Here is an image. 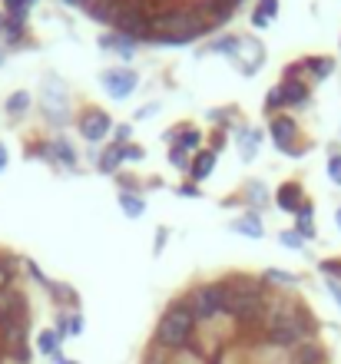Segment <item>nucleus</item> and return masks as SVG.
Returning <instances> with one entry per match:
<instances>
[{
  "mask_svg": "<svg viewBox=\"0 0 341 364\" xmlns=\"http://www.w3.org/2000/svg\"><path fill=\"white\" fill-rule=\"evenodd\" d=\"M278 209H285V212H298L302 209V189H298V186H295V182H285L282 189H278Z\"/></svg>",
  "mask_w": 341,
  "mask_h": 364,
  "instance_id": "0eeeda50",
  "label": "nucleus"
},
{
  "mask_svg": "<svg viewBox=\"0 0 341 364\" xmlns=\"http://www.w3.org/2000/svg\"><path fill=\"white\" fill-rule=\"evenodd\" d=\"M262 282H275V285H298V278L292 272H282V269H268L262 275Z\"/></svg>",
  "mask_w": 341,
  "mask_h": 364,
  "instance_id": "a211bd4d",
  "label": "nucleus"
},
{
  "mask_svg": "<svg viewBox=\"0 0 341 364\" xmlns=\"http://www.w3.org/2000/svg\"><path fill=\"white\" fill-rule=\"evenodd\" d=\"M292 364H325L322 348L315 345V341H302V345L292 351Z\"/></svg>",
  "mask_w": 341,
  "mask_h": 364,
  "instance_id": "6e6552de",
  "label": "nucleus"
},
{
  "mask_svg": "<svg viewBox=\"0 0 341 364\" xmlns=\"http://www.w3.org/2000/svg\"><path fill=\"white\" fill-rule=\"evenodd\" d=\"M335 222H338V229H341V209H338V215H335Z\"/></svg>",
  "mask_w": 341,
  "mask_h": 364,
  "instance_id": "e433bc0d",
  "label": "nucleus"
},
{
  "mask_svg": "<svg viewBox=\"0 0 341 364\" xmlns=\"http://www.w3.org/2000/svg\"><path fill=\"white\" fill-rule=\"evenodd\" d=\"M328 176H332V182H341V156L328 159Z\"/></svg>",
  "mask_w": 341,
  "mask_h": 364,
  "instance_id": "cd10ccee",
  "label": "nucleus"
},
{
  "mask_svg": "<svg viewBox=\"0 0 341 364\" xmlns=\"http://www.w3.org/2000/svg\"><path fill=\"white\" fill-rule=\"evenodd\" d=\"M328 291H332V298H335V301H338V305H341V285H338V282H335V278H332V282H328Z\"/></svg>",
  "mask_w": 341,
  "mask_h": 364,
  "instance_id": "2f4dec72",
  "label": "nucleus"
},
{
  "mask_svg": "<svg viewBox=\"0 0 341 364\" xmlns=\"http://www.w3.org/2000/svg\"><path fill=\"white\" fill-rule=\"evenodd\" d=\"M83 331V318H80V311L76 315H67V335H80Z\"/></svg>",
  "mask_w": 341,
  "mask_h": 364,
  "instance_id": "a878e982",
  "label": "nucleus"
},
{
  "mask_svg": "<svg viewBox=\"0 0 341 364\" xmlns=\"http://www.w3.org/2000/svg\"><path fill=\"white\" fill-rule=\"evenodd\" d=\"M47 291H50V295H53V298H57L60 305H76V295H73V291H70L67 285H53V282H50V285H47Z\"/></svg>",
  "mask_w": 341,
  "mask_h": 364,
  "instance_id": "6ab92c4d",
  "label": "nucleus"
},
{
  "mask_svg": "<svg viewBox=\"0 0 341 364\" xmlns=\"http://www.w3.org/2000/svg\"><path fill=\"white\" fill-rule=\"evenodd\" d=\"M252 23H256V27H266V23H268V17H262V14H258V10H256V14H252Z\"/></svg>",
  "mask_w": 341,
  "mask_h": 364,
  "instance_id": "f704fd0d",
  "label": "nucleus"
},
{
  "mask_svg": "<svg viewBox=\"0 0 341 364\" xmlns=\"http://www.w3.org/2000/svg\"><path fill=\"white\" fill-rule=\"evenodd\" d=\"M192 335H196V321H192V315L182 308V301H176V305L159 318V325H156V345L166 348V351L189 348Z\"/></svg>",
  "mask_w": 341,
  "mask_h": 364,
  "instance_id": "f257e3e1",
  "label": "nucleus"
},
{
  "mask_svg": "<svg viewBox=\"0 0 341 364\" xmlns=\"http://www.w3.org/2000/svg\"><path fill=\"white\" fill-rule=\"evenodd\" d=\"M67 4H86V0H67Z\"/></svg>",
  "mask_w": 341,
  "mask_h": 364,
  "instance_id": "4c0bfd02",
  "label": "nucleus"
},
{
  "mask_svg": "<svg viewBox=\"0 0 341 364\" xmlns=\"http://www.w3.org/2000/svg\"><path fill=\"white\" fill-rule=\"evenodd\" d=\"M232 229L242 232V235H248V239H262V235H266V229H262V222H258V215H252V212H248L246 219L232 222Z\"/></svg>",
  "mask_w": 341,
  "mask_h": 364,
  "instance_id": "1a4fd4ad",
  "label": "nucleus"
},
{
  "mask_svg": "<svg viewBox=\"0 0 341 364\" xmlns=\"http://www.w3.org/2000/svg\"><path fill=\"white\" fill-rule=\"evenodd\" d=\"M120 205H123V212H126V215H130V219H140V215H142V209H146V205H142V199H136V196H130V192H123V196H120Z\"/></svg>",
  "mask_w": 341,
  "mask_h": 364,
  "instance_id": "f3484780",
  "label": "nucleus"
},
{
  "mask_svg": "<svg viewBox=\"0 0 341 364\" xmlns=\"http://www.w3.org/2000/svg\"><path fill=\"white\" fill-rule=\"evenodd\" d=\"M248 202H252V205H266V186L248 182Z\"/></svg>",
  "mask_w": 341,
  "mask_h": 364,
  "instance_id": "4be33fe9",
  "label": "nucleus"
},
{
  "mask_svg": "<svg viewBox=\"0 0 341 364\" xmlns=\"http://www.w3.org/2000/svg\"><path fill=\"white\" fill-rule=\"evenodd\" d=\"M179 196H192V199H196V196H199V189H196V186H179Z\"/></svg>",
  "mask_w": 341,
  "mask_h": 364,
  "instance_id": "473e14b6",
  "label": "nucleus"
},
{
  "mask_svg": "<svg viewBox=\"0 0 341 364\" xmlns=\"http://www.w3.org/2000/svg\"><path fill=\"white\" fill-rule=\"evenodd\" d=\"M33 0H4V7H7V20H14V23H23L27 20V10Z\"/></svg>",
  "mask_w": 341,
  "mask_h": 364,
  "instance_id": "4468645a",
  "label": "nucleus"
},
{
  "mask_svg": "<svg viewBox=\"0 0 341 364\" xmlns=\"http://www.w3.org/2000/svg\"><path fill=\"white\" fill-rule=\"evenodd\" d=\"M295 133H298V129H295V123H292V119H288V116H278V119H275V123H272L275 146H278L282 153H288V146H292Z\"/></svg>",
  "mask_w": 341,
  "mask_h": 364,
  "instance_id": "423d86ee",
  "label": "nucleus"
},
{
  "mask_svg": "<svg viewBox=\"0 0 341 364\" xmlns=\"http://www.w3.org/2000/svg\"><path fill=\"white\" fill-rule=\"evenodd\" d=\"M282 103H285V100H282V87H275L272 93H268L266 106H268V109H278V106H282Z\"/></svg>",
  "mask_w": 341,
  "mask_h": 364,
  "instance_id": "c85d7f7f",
  "label": "nucleus"
},
{
  "mask_svg": "<svg viewBox=\"0 0 341 364\" xmlns=\"http://www.w3.org/2000/svg\"><path fill=\"white\" fill-rule=\"evenodd\" d=\"M120 163H123V146L120 143H113L103 156H100V169H103V173H113Z\"/></svg>",
  "mask_w": 341,
  "mask_h": 364,
  "instance_id": "ddd939ff",
  "label": "nucleus"
},
{
  "mask_svg": "<svg viewBox=\"0 0 341 364\" xmlns=\"http://www.w3.org/2000/svg\"><path fill=\"white\" fill-rule=\"evenodd\" d=\"M322 272H328L332 278H338V275H341V259H328V262H322Z\"/></svg>",
  "mask_w": 341,
  "mask_h": 364,
  "instance_id": "c756f323",
  "label": "nucleus"
},
{
  "mask_svg": "<svg viewBox=\"0 0 341 364\" xmlns=\"http://www.w3.org/2000/svg\"><path fill=\"white\" fill-rule=\"evenodd\" d=\"M282 100H285V103H292V106L305 103V100H308V87H305V83H285V87H282Z\"/></svg>",
  "mask_w": 341,
  "mask_h": 364,
  "instance_id": "2eb2a0df",
  "label": "nucleus"
},
{
  "mask_svg": "<svg viewBox=\"0 0 341 364\" xmlns=\"http://www.w3.org/2000/svg\"><path fill=\"white\" fill-rule=\"evenodd\" d=\"M43 113L53 123H67V93L60 87V80L50 77L47 87H43Z\"/></svg>",
  "mask_w": 341,
  "mask_h": 364,
  "instance_id": "20e7f679",
  "label": "nucleus"
},
{
  "mask_svg": "<svg viewBox=\"0 0 341 364\" xmlns=\"http://www.w3.org/2000/svg\"><path fill=\"white\" fill-rule=\"evenodd\" d=\"M50 156H57L63 166H73L76 163V153L70 149L67 139H53V143H50Z\"/></svg>",
  "mask_w": 341,
  "mask_h": 364,
  "instance_id": "dca6fc26",
  "label": "nucleus"
},
{
  "mask_svg": "<svg viewBox=\"0 0 341 364\" xmlns=\"http://www.w3.org/2000/svg\"><path fill=\"white\" fill-rule=\"evenodd\" d=\"M60 341H63V338H60L57 331H40V335H37V348H40V355L57 358V355H60Z\"/></svg>",
  "mask_w": 341,
  "mask_h": 364,
  "instance_id": "9d476101",
  "label": "nucleus"
},
{
  "mask_svg": "<svg viewBox=\"0 0 341 364\" xmlns=\"http://www.w3.org/2000/svg\"><path fill=\"white\" fill-rule=\"evenodd\" d=\"M295 215H298V235H302V239H315V225H312V205H308V202H302V209L295 212Z\"/></svg>",
  "mask_w": 341,
  "mask_h": 364,
  "instance_id": "9b49d317",
  "label": "nucleus"
},
{
  "mask_svg": "<svg viewBox=\"0 0 341 364\" xmlns=\"http://www.w3.org/2000/svg\"><path fill=\"white\" fill-rule=\"evenodd\" d=\"M258 14L272 20L275 14H278V0H258Z\"/></svg>",
  "mask_w": 341,
  "mask_h": 364,
  "instance_id": "b1692460",
  "label": "nucleus"
},
{
  "mask_svg": "<svg viewBox=\"0 0 341 364\" xmlns=\"http://www.w3.org/2000/svg\"><path fill=\"white\" fill-rule=\"evenodd\" d=\"M199 133H196V129H186V143H182V149H186V153H189V149H199Z\"/></svg>",
  "mask_w": 341,
  "mask_h": 364,
  "instance_id": "bb28decb",
  "label": "nucleus"
},
{
  "mask_svg": "<svg viewBox=\"0 0 341 364\" xmlns=\"http://www.w3.org/2000/svg\"><path fill=\"white\" fill-rule=\"evenodd\" d=\"M212 166H216V153H199L196 156V163H192V179L199 182L212 173Z\"/></svg>",
  "mask_w": 341,
  "mask_h": 364,
  "instance_id": "f8f14e48",
  "label": "nucleus"
},
{
  "mask_svg": "<svg viewBox=\"0 0 341 364\" xmlns=\"http://www.w3.org/2000/svg\"><path fill=\"white\" fill-rule=\"evenodd\" d=\"M103 87L110 90V96H113V100H126V96L133 93L136 90V83H140V77H136L133 70L130 67H116V70H106L103 77Z\"/></svg>",
  "mask_w": 341,
  "mask_h": 364,
  "instance_id": "7ed1b4c3",
  "label": "nucleus"
},
{
  "mask_svg": "<svg viewBox=\"0 0 341 364\" xmlns=\"http://www.w3.org/2000/svg\"><path fill=\"white\" fill-rule=\"evenodd\" d=\"M4 169H7V146L0 143V173H4Z\"/></svg>",
  "mask_w": 341,
  "mask_h": 364,
  "instance_id": "72a5a7b5",
  "label": "nucleus"
},
{
  "mask_svg": "<svg viewBox=\"0 0 341 364\" xmlns=\"http://www.w3.org/2000/svg\"><path fill=\"white\" fill-rule=\"evenodd\" d=\"M278 242H282L285 249H302V245H305V239L298 235V232H282V235H278Z\"/></svg>",
  "mask_w": 341,
  "mask_h": 364,
  "instance_id": "5701e85b",
  "label": "nucleus"
},
{
  "mask_svg": "<svg viewBox=\"0 0 341 364\" xmlns=\"http://www.w3.org/2000/svg\"><path fill=\"white\" fill-rule=\"evenodd\" d=\"M110 116L100 113V109H90V113H83V119H80V133L90 139V143H100L106 133H110Z\"/></svg>",
  "mask_w": 341,
  "mask_h": 364,
  "instance_id": "39448f33",
  "label": "nucleus"
},
{
  "mask_svg": "<svg viewBox=\"0 0 341 364\" xmlns=\"http://www.w3.org/2000/svg\"><path fill=\"white\" fill-rule=\"evenodd\" d=\"M169 159H172V166H182V169L189 166V156H186V149H182V146H172Z\"/></svg>",
  "mask_w": 341,
  "mask_h": 364,
  "instance_id": "393cba45",
  "label": "nucleus"
},
{
  "mask_svg": "<svg viewBox=\"0 0 341 364\" xmlns=\"http://www.w3.org/2000/svg\"><path fill=\"white\" fill-rule=\"evenodd\" d=\"M182 308L192 315V321H212L216 315H222L229 305V285L226 282H216V285H199L192 288L186 298H179Z\"/></svg>",
  "mask_w": 341,
  "mask_h": 364,
  "instance_id": "f03ea898",
  "label": "nucleus"
},
{
  "mask_svg": "<svg viewBox=\"0 0 341 364\" xmlns=\"http://www.w3.org/2000/svg\"><path fill=\"white\" fill-rule=\"evenodd\" d=\"M256 139H258V133H246V146H242V153H246V159L252 153H256Z\"/></svg>",
  "mask_w": 341,
  "mask_h": 364,
  "instance_id": "7c9ffc66",
  "label": "nucleus"
},
{
  "mask_svg": "<svg viewBox=\"0 0 341 364\" xmlns=\"http://www.w3.org/2000/svg\"><path fill=\"white\" fill-rule=\"evenodd\" d=\"M149 113H156V106H142V109H140V119H146V116H149Z\"/></svg>",
  "mask_w": 341,
  "mask_h": 364,
  "instance_id": "c9c22d12",
  "label": "nucleus"
},
{
  "mask_svg": "<svg viewBox=\"0 0 341 364\" xmlns=\"http://www.w3.org/2000/svg\"><path fill=\"white\" fill-rule=\"evenodd\" d=\"M308 70H312L315 77H328L332 73V60L322 57V60H308Z\"/></svg>",
  "mask_w": 341,
  "mask_h": 364,
  "instance_id": "412c9836",
  "label": "nucleus"
},
{
  "mask_svg": "<svg viewBox=\"0 0 341 364\" xmlns=\"http://www.w3.org/2000/svg\"><path fill=\"white\" fill-rule=\"evenodd\" d=\"M27 106H30V96H27V93H14V96L7 100V113L17 116V113H23Z\"/></svg>",
  "mask_w": 341,
  "mask_h": 364,
  "instance_id": "aec40b11",
  "label": "nucleus"
}]
</instances>
